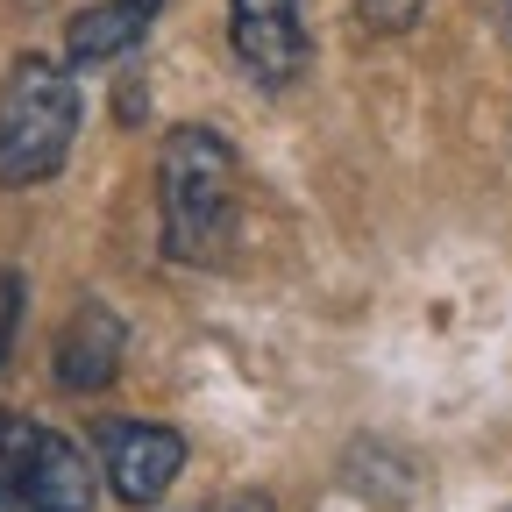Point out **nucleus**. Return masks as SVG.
<instances>
[{"mask_svg":"<svg viewBox=\"0 0 512 512\" xmlns=\"http://www.w3.org/2000/svg\"><path fill=\"white\" fill-rule=\"evenodd\" d=\"M157 207H164V249L185 264H214L235 228V150L214 128H171L157 157Z\"/></svg>","mask_w":512,"mask_h":512,"instance_id":"nucleus-1","label":"nucleus"},{"mask_svg":"<svg viewBox=\"0 0 512 512\" xmlns=\"http://www.w3.org/2000/svg\"><path fill=\"white\" fill-rule=\"evenodd\" d=\"M79 143V79L57 57H22L0 86V192H29L64 171Z\"/></svg>","mask_w":512,"mask_h":512,"instance_id":"nucleus-2","label":"nucleus"},{"mask_svg":"<svg viewBox=\"0 0 512 512\" xmlns=\"http://www.w3.org/2000/svg\"><path fill=\"white\" fill-rule=\"evenodd\" d=\"M100 463L72 434L0 413V512H93Z\"/></svg>","mask_w":512,"mask_h":512,"instance_id":"nucleus-3","label":"nucleus"},{"mask_svg":"<svg viewBox=\"0 0 512 512\" xmlns=\"http://www.w3.org/2000/svg\"><path fill=\"white\" fill-rule=\"evenodd\" d=\"M93 463L121 505H157L185 470V434H171L157 420H107L93 434Z\"/></svg>","mask_w":512,"mask_h":512,"instance_id":"nucleus-4","label":"nucleus"},{"mask_svg":"<svg viewBox=\"0 0 512 512\" xmlns=\"http://www.w3.org/2000/svg\"><path fill=\"white\" fill-rule=\"evenodd\" d=\"M228 43L264 86L306 72V0H228Z\"/></svg>","mask_w":512,"mask_h":512,"instance_id":"nucleus-5","label":"nucleus"},{"mask_svg":"<svg viewBox=\"0 0 512 512\" xmlns=\"http://www.w3.org/2000/svg\"><path fill=\"white\" fill-rule=\"evenodd\" d=\"M121 356H128L121 313L86 299L72 320H64V335H57V384H64V392H100V384H114Z\"/></svg>","mask_w":512,"mask_h":512,"instance_id":"nucleus-6","label":"nucleus"},{"mask_svg":"<svg viewBox=\"0 0 512 512\" xmlns=\"http://www.w3.org/2000/svg\"><path fill=\"white\" fill-rule=\"evenodd\" d=\"M157 15H164V0H93L72 22V36H64V57L72 64H114L121 50H136L150 36Z\"/></svg>","mask_w":512,"mask_h":512,"instance_id":"nucleus-7","label":"nucleus"},{"mask_svg":"<svg viewBox=\"0 0 512 512\" xmlns=\"http://www.w3.org/2000/svg\"><path fill=\"white\" fill-rule=\"evenodd\" d=\"M22 306H29V285H22V271H8V264H0V363L15 356V335H22Z\"/></svg>","mask_w":512,"mask_h":512,"instance_id":"nucleus-8","label":"nucleus"},{"mask_svg":"<svg viewBox=\"0 0 512 512\" xmlns=\"http://www.w3.org/2000/svg\"><path fill=\"white\" fill-rule=\"evenodd\" d=\"M420 15H427V0H363V22H370V29H384V36L413 29Z\"/></svg>","mask_w":512,"mask_h":512,"instance_id":"nucleus-9","label":"nucleus"},{"mask_svg":"<svg viewBox=\"0 0 512 512\" xmlns=\"http://www.w3.org/2000/svg\"><path fill=\"white\" fill-rule=\"evenodd\" d=\"M214 512H271L264 498H235V505H214Z\"/></svg>","mask_w":512,"mask_h":512,"instance_id":"nucleus-10","label":"nucleus"}]
</instances>
